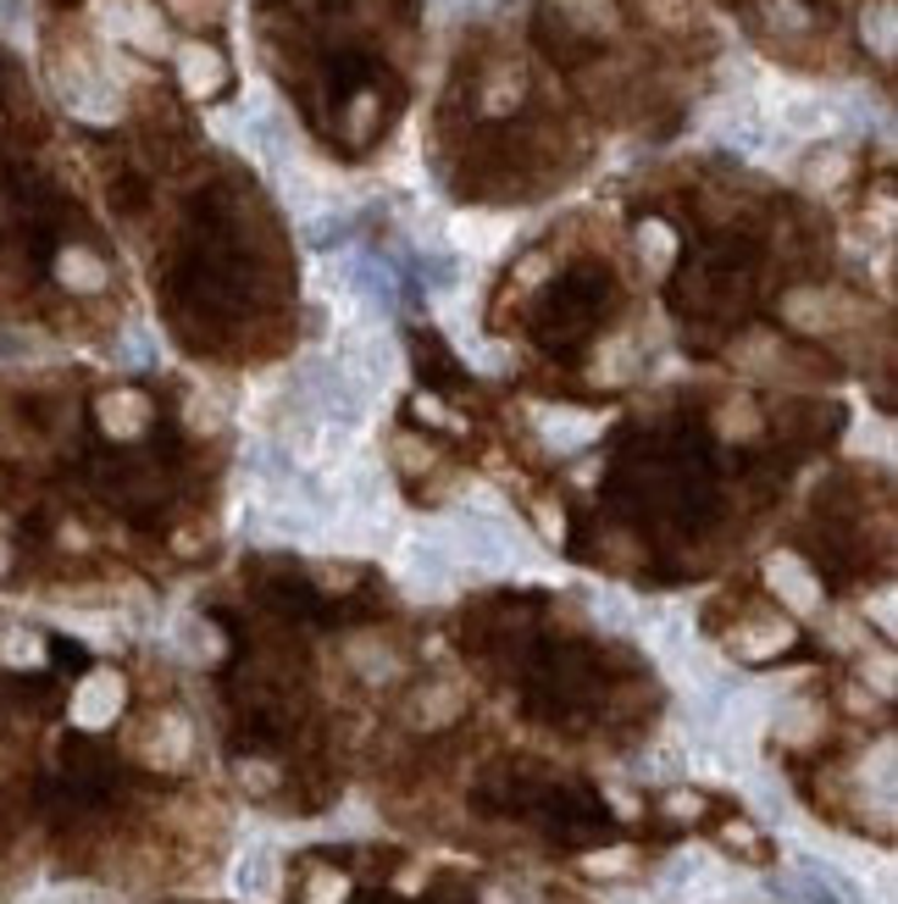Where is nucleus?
<instances>
[{
  "mask_svg": "<svg viewBox=\"0 0 898 904\" xmlns=\"http://www.w3.org/2000/svg\"><path fill=\"white\" fill-rule=\"evenodd\" d=\"M449 550H456L461 572H516L527 567L538 550L521 522H510L505 511H461L444 522Z\"/></svg>",
  "mask_w": 898,
  "mask_h": 904,
  "instance_id": "f257e3e1",
  "label": "nucleus"
},
{
  "mask_svg": "<svg viewBox=\"0 0 898 904\" xmlns=\"http://www.w3.org/2000/svg\"><path fill=\"white\" fill-rule=\"evenodd\" d=\"M394 577H400V588L416 594V599H444L449 588L467 577L461 561H456V550H449L444 522H438V527H411V533L400 538V545H394Z\"/></svg>",
  "mask_w": 898,
  "mask_h": 904,
  "instance_id": "f03ea898",
  "label": "nucleus"
},
{
  "mask_svg": "<svg viewBox=\"0 0 898 904\" xmlns=\"http://www.w3.org/2000/svg\"><path fill=\"white\" fill-rule=\"evenodd\" d=\"M333 361L349 373V384L367 389L372 400H383V394L400 384V350H394V339L383 333V322H349Z\"/></svg>",
  "mask_w": 898,
  "mask_h": 904,
  "instance_id": "7ed1b4c3",
  "label": "nucleus"
},
{
  "mask_svg": "<svg viewBox=\"0 0 898 904\" xmlns=\"http://www.w3.org/2000/svg\"><path fill=\"white\" fill-rule=\"evenodd\" d=\"M738 877L733 866H722L710 849H677L660 871V899L666 904H727L738 899Z\"/></svg>",
  "mask_w": 898,
  "mask_h": 904,
  "instance_id": "20e7f679",
  "label": "nucleus"
},
{
  "mask_svg": "<svg viewBox=\"0 0 898 904\" xmlns=\"http://www.w3.org/2000/svg\"><path fill=\"white\" fill-rule=\"evenodd\" d=\"M782 139H827L843 117L827 95H810V89H782V106H776Z\"/></svg>",
  "mask_w": 898,
  "mask_h": 904,
  "instance_id": "39448f33",
  "label": "nucleus"
},
{
  "mask_svg": "<svg viewBox=\"0 0 898 904\" xmlns=\"http://www.w3.org/2000/svg\"><path fill=\"white\" fill-rule=\"evenodd\" d=\"M532 422H538V438H544L550 449H561V456H572V449H583V444H594L599 438V416L594 411H561V405H532Z\"/></svg>",
  "mask_w": 898,
  "mask_h": 904,
  "instance_id": "423d86ee",
  "label": "nucleus"
},
{
  "mask_svg": "<svg viewBox=\"0 0 898 904\" xmlns=\"http://www.w3.org/2000/svg\"><path fill=\"white\" fill-rule=\"evenodd\" d=\"M278 888H284V866H278V849L273 844L239 849V860H233V893L239 899L266 904V899H278Z\"/></svg>",
  "mask_w": 898,
  "mask_h": 904,
  "instance_id": "0eeeda50",
  "label": "nucleus"
},
{
  "mask_svg": "<svg viewBox=\"0 0 898 904\" xmlns=\"http://www.w3.org/2000/svg\"><path fill=\"white\" fill-rule=\"evenodd\" d=\"M765 583L782 594V605H793V610H804V616L821 610V583H816V572L804 567L798 556H787V550H776V556L765 561Z\"/></svg>",
  "mask_w": 898,
  "mask_h": 904,
  "instance_id": "6e6552de",
  "label": "nucleus"
},
{
  "mask_svg": "<svg viewBox=\"0 0 898 904\" xmlns=\"http://www.w3.org/2000/svg\"><path fill=\"white\" fill-rule=\"evenodd\" d=\"M123 710V677L117 672H89L83 688L72 694V721L78 728H106Z\"/></svg>",
  "mask_w": 898,
  "mask_h": 904,
  "instance_id": "1a4fd4ad",
  "label": "nucleus"
},
{
  "mask_svg": "<svg viewBox=\"0 0 898 904\" xmlns=\"http://www.w3.org/2000/svg\"><path fill=\"white\" fill-rule=\"evenodd\" d=\"M166 639H172V650H177V655H184V661H195V666L217 661V650H222L217 627H211L206 616H195V610H177V616L166 621Z\"/></svg>",
  "mask_w": 898,
  "mask_h": 904,
  "instance_id": "9d476101",
  "label": "nucleus"
},
{
  "mask_svg": "<svg viewBox=\"0 0 898 904\" xmlns=\"http://www.w3.org/2000/svg\"><path fill=\"white\" fill-rule=\"evenodd\" d=\"M145 760L150 766H184V755H189V721L184 716H161L156 728L145 733Z\"/></svg>",
  "mask_w": 898,
  "mask_h": 904,
  "instance_id": "9b49d317",
  "label": "nucleus"
},
{
  "mask_svg": "<svg viewBox=\"0 0 898 904\" xmlns=\"http://www.w3.org/2000/svg\"><path fill=\"white\" fill-rule=\"evenodd\" d=\"M101 422H106V433L134 438V433L150 422V400H145V394H134V389H117V394H106V400H101Z\"/></svg>",
  "mask_w": 898,
  "mask_h": 904,
  "instance_id": "f8f14e48",
  "label": "nucleus"
},
{
  "mask_svg": "<svg viewBox=\"0 0 898 904\" xmlns=\"http://www.w3.org/2000/svg\"><path fill=\"white\" fill-rule=\"evenodd\" d=\"M765 728H776L787 744H810L816 728H821V710H816L810 699H793V705H776V710H771Z\"/></svg>",
  "mask_w": 898,
  "mask_h": 904,
  "instance_id": "ddd939ff",
  "label": "nucleus"
},
{
  "mask_svg": "<svg viewBox=\"0 0 898 904\" xmlns=\"http://www.w3.org/2000/svg\"><path fill=\"white\" fill-rule=\"evenodd\" d=\"M787 621L782 616H760V621H744L738 627V650L744 655H771V650H787Z\"/></svg>",
  "mask_w": 898,
  "mask_h": 904,
  "instance_id": "4468645a",
  "label": "nucleus"
},
{
  "mask_svg": "<svg viewBox=\"0 0 898 904\" xmlns=\"http://www.w3.org/2000/svg\"><path fill=\"white\" fill-rule=\"evenodd\" d=\"M177 67H184V83H189V95H206V89L222 83V56L206 50V45H189L184 56H177Z\"/></svg>",
  "mask_w": 898,
  "mask_h": 904,
  "instance_id": "2eb2a0df",
  "label": "nucleus"
},
{
  "mask_svg": "<svg viewBox=\"0 0 898 904\" xmlns=\"http://www.w3.org/2000/svg\"><path fill=\"white\" fill-rule=\"evenodd\" d=\"M510 217H461L456 222V233H461V244H477V255H494L505 239H510Z\"/></svg>",
  "mask_w": 898,
  "mask_h": 904,
  "instance_id": "dca6fc26",
  "label": "nucleus"
},
{
  "mask_svg": "<svg viewBox=\"0 0 898 904\" xmlns=\"http://www.w3.org/2000/svg\"><path fill=\"white\" fill-rule=\"evenodd\" d=\"M349 666L361 672L367 683H389V677H400V661L389 655V644H372V639H361L349 650Z\"/></svg>",
  "mask_w": 898,
  "mask_h": 904,
  "instance_id": "f3484780",
  "label": "nucleus"
},
{
  "mask_svg": "<svg viewBox=\"0 0 898 904\" xmlns=\"http://www.w3.org/2000/svg\"><path fill=\"white\" fill-rule=\"evenodd\" d=\"M461 710V688H427L416 705H411V721H416V728H438V721H449V716H456Z\"/></svg>",
  "mask_w": 898,
  "mask_h": 904,
  "instance_id": "a211bd4d",
  "label": "nucleus"
},
{
  "mask_svg": "<svg viewBox=\"0 0 898 904\" xmlns=\"http://www.w3.org/2000/svg\"><path fill=\"white\" fill-rule=\"evenodd\" d=\"M23 904H112V899L101 888H89V882H50V888H39Z\"/></svg>",
  "mask_w": 898,
  "mask_h": 904,
  "instance_id": "6ab92c4d",
  "label": "nucleus"
},
{
  "mask_svg": "<svg viewBox=\"0 0 898 904\" xmlns=\"http://www.w3.org/2000/svg\"><path fill=\"white\" fill-rule=\"evenodd\" d=\"M61 278H67L72 289H101V284H106V266H101L95 255H83V250H67V255H61Z\"/></svg>",
  "mask_w": 898,
  "mask_h": 904,
  "instance_id": "aec40b11",
  "label": "nucleus"
},
{
  "mask_svg": "<svg viewBox=\"0 0 898 904\" xmlns=\"http://www.w3.org/2000/svg\"><path fill=\"white\" fill-rule=\"evenodd\" d=\"M594 616L610 621V627H633V605H626L621 594H594Z\"/></svg>",
  "mask_w": 898,
  "mask_h": 904,
  "instance_id": "412c9836",
  "label": "nucleus"
},
{
  "mask_svg": "<svg viewBox=\"0 0 898 904\" xmlns=\"http://www.w3.org/2000/svg\"><path fill=\"white\" fill-rule=\"evenodd\" d=\"M510 101H521V78H516V72H505V78H494V83H488L483 106H488V112H505Z\"/></svg>",
  "mask_w": 898,
  "mask_h": 904,
  "instance_id": "4be33fe9",
  "label": "nucleus"
},
{
  "mask_svg": "<svg viewBox=\"0 0 898 904\" xmlns=\"http://www.w3.org/2000/svg\"><path fill=\"white\" fill-rule=\"evenodd\" d=\"M344 888H349V882H344L338 871H316V877H311V904H344Z\"/></svg>",
  "mask_w": 898,
  "mask_h": 904,
  "instance_id": "5701e85b",
  "label": "nucleus"
},
{
  "mask_svg": "<svg viewBox=\"0 0 898 904\" xmlns=\"http://www.w3.org/2000/svg\"><path fill=\"white\" fill-rule=\"evenodd\" d=\"M644 261L655 266V273H660V266L671 261V233H666L660 222H655V228H644Z\"/></svg>",
  "mask_w": 898,
  "mask_h": 904,
  "instance_id": "b1692460",
  "label": "nucleus"
},
{
  "mask_svg": "<svg viewBox=\"0 0 898 904\" xmlns=\"http://www.w3.org/2000/svg\"><path fill=\"white\" fill-rule=\"evenodd\" d=\"M483 904H538V893H532L527 882H494V888L483 893Z\"/></svg>",
  "mask_w": 898,
  "mask_h": 904,
  "instance_id": "393cba45",
  "label": "nucleus"
},
{
  "mask_svg": "<svg viewBox=\"0 0 898 904\" xmlns=\"http://www.w3.org/2000/svg\"><path fill=\"white\" fill-rule=\"evenodd\" d=\"M0 644H7L0 655H7V661H18V666H34V661H39V644L28 639V632H7V639H0Z\"/></svg>",
  "mask_w": 898,
  "mask_h": 904,
  "instance_id": "a878e982",
  "label": "nucleus"
},
{
  "mask_svg": "<svg viewBox=\"0 0 898 904\" xmlns=\"http://www.w3.org/2000/svg\"><path fill=\"white\" fill-rule=\"evenodd\" d=\"M39 344L28 333H0V361H34Z\"/></svg>",
  "mask_w": 898,
  "mask_h": 904,
  "instance_id": "bb28decb",
  "label": "nucleus"
},
{
  "mask_svg": "<svg viewBox=\"0 0 898 904\" xmlns=\"http://www.w3.org/2000/svg\"><path fill=\"white\" fill-rule=\"evenodd\" d=\"M28 18H34V0H0V28H28Z\"/></svg>",
  "mask_w": 898,
  "mask_h": 904,
  "instance_id": "cd10ccee",
  "label": "nucleus"
},
{
  "mask_svg": "<svg viewBox=\"0 0 898 904\" xmlns=\"http://www.w3.org/2000/svg\"><path fill=\"white\" fill-rule=\"evenodd\" d=\"M865 39H876V50L893 56V12L887 7H876V28H865Z\"/></svg>",
  "mask_w": 898,
  "mask_h": 904,
  "instance_id": "c85d7f7f",
  "label": "nucleus"
},
{
  "mask_svg": "<svg viewBox=\"0 0 898 904\" xmlns=\"http://www.w3.org/2000/svg\"><path fill=\"white\" fill-rule=\"evenodd\" d=\"M594 877H605V871H621V866H633V855H626V849H615V855H588L583 860Z\"/></svg>",
  "mask_w": 898,
  "mask_h": 904,
  "instance_id": "c756f323",
  "label": "nucleus"
},
{
  "mask_svg": "<svg viewBox=\"0 0 898 904\" xmlns=\"http://www.w3.org/2000/svg\"><path fill=\"white\" fill-rule=\"evenodd\" d=\"M865 677H876V688H882V694H893V661H887V655L865 661Z\"/></svg>",
  "mask_w": 898,
  "mask_h": 904,
  "instance_id": "7c9ffc66",
  "label": "nucleus"
},
{
  "mask_svg": "<svg viewBox=\"0 0 898 904\" xmlns=\"http://www.w3.org/2000/svg\"><path fill=\"white\" fill-rule=\"evenodd\" d=\"M239 777H244V788H266V782H273V771H266V766H239Z\"/></svg>",
  "mask_w": 898,
  "mask_h": 904,
  "instance_id": "2f4dec72",
  "label": "nucleus"
},
{
  "mask_svg": "<svg viewBox=\"0 0 898 904\" xmlns=\"http://www.w3.org/2000/svg\"><path fill=\"white\" fill-rule=\"evenodd\" d=\"M876 621L893 632V594H876Z\"/></svg>",
  "mask_w": 898,
  "mask_h": 904,
  "instance_id": "473e14b6",
  "label": "nucleus"
},
{
  "mask_svg": "<svg viewBox=\"0 0 898 904\" xmlns=\"http://www.w3.org/2000/svg\"><path fill=\"white\" fill-rule=\"evenodd\" d=\"M0 567H7V550H0Z\"/></svg>",
  "mask_w": 898,
  "mask_h": 904,
  "instance_id": "72a5a7b5",
  "label": "nucleus"
}]
</instances>
